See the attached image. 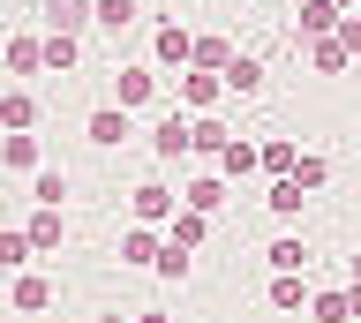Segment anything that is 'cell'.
Segmentation results:
<instances>
[{"label":"cell","instance_id":"cell-1","mask_svg":"<svg viewBox=\"0 0 361 323\" xmlns=\"http://www.w3.org/2000/svg\"><path fill=\"white\" fill-rule=\"evenodd\" d=\"M151 151H158V158H180V151H196V128H188L180 113H166V120L151 128Z\"/></svg>","mask_w":361,"mask_h":323},{"label":"cell","instance_id":"cell-2","mask_svg":"<svg viewBox=\"0 0 361 323\" xmlns=\"http://www.w3.org/2000/svg\"><path fill=\"white\" fill-rule=\"evenodd\" d=\"M166 210H173V188H158V181H143V188H135V226H158Z\"/></svg>","mask_w":361,"mask_h":323},{"label":"cell","instance_id":"cell-3","mask_svg":"<svg viewBox=\"0 0 361 323\" xmlns=\"http://www.w3.org/2000/svg\"><path fill=\"white\" fill-rule=\"evenodd\" d=\"M90 15H98L90 0H45V23H53V30H83Z\"/></svg>","mask_w":361,"mask_h":323},{"label":"cell","instance_id":"cell-4","mask_svg":"<svg viewBox=\"0 0 361 323\" xmlns=\"http://www.w3.org/2000/svg\"><path fill=\"white\" fill-rule=\"evenodd\" d=\"M226 91L256 98V91H264V61H248V53H233V68H226Z\"/></svg>","mask_w":361,"mask_h":323},{"label":"cell","instance_id":"cell-5","mask_svg":"<svg viewBox=\"0 0 361 323\" xmlns=\"http://www.w3.org/2000/svg\"><path fill=\"white\" fill-rule=\"evenodd\" d=\"M121 136H128V106H121V113H113V106H106V113H90V143H98V151H113Z\"/></svg>","mask_w":361,"mask_h":323},{"label":"cell","instance_id":"cell-6","mask_svg":"<svg viewBox=\"0 0 361 323\" xmlns=\"http://www.w3.org/2000/svg\"><path fill=\"white\" fill-rule=\"evenodd\" d=\"M301 30H309V38H331L338 30V0H309V8H301Z\"/></svg>","mask_w":361,"mask_h":323},{"label":"cell","instance_id":"cell-7","mask_svg":"<svg viewBox=\"0 0 361 323\" xmlns=\"http://www.w3.org/2000/svg\"><path fill=\"white\" fill-rule=\"evenodd\" d=\"M121 255H128V263H158L166 248H158V233H151V226H128V241H121Z\"/></svg>","mask_w":361,"mask_h":323},{"label":"cell","instance_id":"cell-8","mask_svg":"<svg viewBox=\"0 0 361 323\" xmlns=\"http://www.w3.org/2000/svg\"><path fill=\"white\" fill-rule=\"evenodd\" d=\"M219 91H226V75H211V68H203V75H180V98H188V106H211Z\"/></svg>","mask_w":361,"mask_h":323},{"label":"cell","instance_id":"cell-9","mask_svg":"<svg viewBox=\"0 0 361 323\" xmlns=\"http://www.w3.org/2000/svg\"><path fill=\"white\" fill-rule=\"evenodd\" d=\"M301 196H309V188L293 181V173H279V181H271V210H279V218H293V210H301Z\"/></svg>","mask_w":361,"mask_h":323},{"label":"cell","instance_id":"cell-10","mask_svg":"<svg viewBox=\"0 0 361 323\" xmlns=\"http://www.w3.org/2000/svg\"><path fill=\"white\" fill-rule=\"evenodd\" d=\"M316 323H354V286L346 293H316Z\"/></svg>","mask_w":361,"mask_h":323},{"label":"cell","instance_id":"cell-11","mask_svg":"<svg viewBox=\"0 0 361 323\" xmlns=\"http://www.w3.org/2000/svg\"><path fill=\"white\" fill-rule=\"evenodd\" d=\"M151 91H158V75H151V68H121V106H143Z\"/></svg>","mask_w":361,"mask_h":323},{"label":"cell","instance_id":"cell-12","mask_svg":"<svg viewBox=\"0 0 361 323\" xmlns=\"http://www.w3.org/2000/svg\"><path fill=\"white\" fill-rule=\"evenodd\" d=\"M8 68H16V75H38L45 68V46H38V38H16V46H8Z\"/></svg>","mask_w":361,"mask_h":323},{"label":"cell","instance_id":"cell-13","mask_svg":"<svg viewBox=\"0 0 361 323\" xmlns=\"http://www.w3.org/2000/svg\"><path fill=\"white\" fill-rule=\"evenodd\" d=\"M219 203H226V181H219V173L188 181V210H219Z\"/></svg>","mask_w":361,"mask_h":323},{"label":"cell","instance_id":"cell-14","mask_svg":"<svg viewBox=\"0 0 361 323\" xmlns=\"http://www.w3.org/2000/svg\"><path fill=\"white\" fill-rule=\"evenodd\" d=\"M158 61L173 68V61H196V38L188 30H158Z\"/></svg>","mask_w":361,"mask_h":323},{"label":"cell","instance_id":"cell-15","mask_svg":"<svg viewBox=\"0 0 361 323\" xmlns=\"http://www.w3.org/2000/svg\"><path fill=\"white\" fill-rule=\"evenodd\" d=\"M196 68H211V75H226V68H233V53H226V38H196Z\"/></svg>","mask_w":361,"mask_h":323},{"label":"cell","instance_id":"cell-16","mask_svg":"<svg viewBox=\"0 0 361 323\" xmlns=\"http://www.w3.org/2000/svg\"><path fill=\"white\" fill-rule=\"evenodd\" d=\"M45 68H75V30H53L45 38Z\"/></svg>","mask_w":361,"mask_h":323},{"label":"cell","instance_id":"cell-17","mask_svg":"<svg viewBox=\"0 0 361 323\" xmlns=\"http://www.w3.org/2000/svg\"><path fill=\"white\" fill-rule=\"evenodd\" d=\"M53 241H61V210L45 203L38 218H30V248H53Z\"/></svg>","mask_w":361,"mask_h":323},{"label":"cell","instance_id":"cell-18","mask_svg":"<svg viewBox=\"0 0 361 323\" xmlns=\"http://www.w3.org/2000/svg\"><path fill=\"white\" fill-rule=\"evenodd\" d=\"M226 173H256V165H264V151H256V143H226Z\"/></svg>","mask_w":361,"mask_h":323},{"label":"cell","instance_id":"cell-19","mask_svg":"<svg viewBox=\"0 0 361 323\" xmlns=\"http://www.w3.org/2000/svg\"><path fill=\"white\" fill-rule=\"evenodd\" d=\"M30 113H38L30 91H8V98H0V120H8V128H30Z\"/></svg>","mask_w":361,"mask_h":323},{"label":"cell","instance_id":"cell-20","mask_svg":"<svg viewBox=\"0 0 361 323\" xmlns=\"http://www.w3.org/2000/svg\"><path fill=\"white\" fill-rule=\"evenodd\" d=\"M16 263H30V233H0V271H16Z\"/></svg>","mask_w":361,"mask_h":323},{"label":"cell","instance_id":"cell-21","mask_svg":"<svg viewBox=\"0 0 361 323\" xmlns=\"http://www.w3.org/2000/svg\"><path fill=\"white\" fill-rule=\"evenodd\" d=\"M98 23H106V30H128L135 23V0H98Z\"/></svg>","mask_w":361,"mask_h":323},{"label":"cell","instance_id":"cell-22","mask_svg":"<svg viewBox=\"0 0 361 323\" xmlns=\"http://www.w3.org/2000/svg\"><path fill=\"white\" fill-rule=\"evenodd\" d=\"M203 218H211V210H180V218H173V241H180V248H196V241H203Z\"/></svg>","mask_w":361,"mask_h":323},{"label":"cell","instance_id":"cell-23","mask_svg":"<svg viewBox=\"0 0 361 323\" xmlns=\"http://www.w3.org/2000/svg\"><path fill=\"white\" fill-rule=\"evenodd\" d=\"M196 151H203V158H226V128H219V120H196Z\"/></svg>","mask_w":361,"mask_h":323},{"label":"cell","instance_id":"cell-24","mask_svg":"<svg viewBox=\"0 0 361 323\" xmlns=\"http://www.w3.org/2000/svg\"><path fill=\"white\" fill-rule=\"evenodd\" d=\"M0 158H8V165H38V143H30V136H8V143H0Z\"/></svg>","mask_w":361,"mask_h":323},{"label":"cell","instance_id":"cell-25","mask_svg":"<svg viewBox=\"0 0 361 323\" xmlns=\"http://www.w3.org/2000/svg\"><path fill=\"white\" fill-rule=\"evenodd\" d=\"M30 196H38V203H53V210H61V196H68V181H61V173H38V181H30Z\"/></svg>","mask_w":361,"mask_h":323},{"label":"cell","instance_id":"cell-26","mask_svg":"<svg viewBox=\"0 0 361 323\" xmlns=\"http://www.w3.org/2000/svg\"><path fill=\"white\" fill-rule=\"evenodd\" d=\"M45 300H53V286H45V278H23V286H16V308H45Z\"/></svg>","mask_w":361,"mask_h":323},{"label":"cell","instance_id":"cell-27","mask_svg":"<svg viewBox=\"0 0 361 323\" xmlns=\"http://www.w3.org/2000/svg\"><path fill=\"white\" fill-rule=\"evenodd\" d=\"M316 68H346V38H316Z\"/></svg>","mask_w":361,"mask_h":323},{"label":"cell","instance_id":"cell-28","mask_svg":"<svg viewBox=\"0 0 361 323\" xmlns=\"http://www.w3.org/2000/svg\"><path fill=\"white\" fill-rule=\"evenodd\" d=\"M271 263H279V271H301V263H309V248H301V241H279V248H271Z\"/></svg>","mask_w":361,"mask_h":323},{"label":"cell","instance_id":"cell-29","mask_svg":"<svg viewBox=\"0 0 361 323\" xmlns=\"http://www.w3.org/2000/svg\"><path fill=\"white\" fill-rule=\"evenodd\" d=\"M271 300H279V308H301V278H293V271H279V286H271Z\"/></svg>","mask_w":361,"mask_h":323},{"label":"cell","instance_id":"cell-30","mask_svg":"<svg viewBox=\"0 0 361 323\" xmlns=\"http://www.w3.org/2000/svg\"><path fill=\"white\" fill-rule=\"evenodd\" d=\"M264 165H271V173H293L301 158H293V143H264Z\"/></svg>","mask_w":361,"mask_h":323},{"label":"cell","instance_id":"cell-31","mask_svg":"<svg viewBox=\"0 0 361 323\" xmlns=\"http://www.w3.org/2000/svg\"><path fill=\"white\" fill-rule=\"evenodd\" d=\"M354 286H361V255H354Z\"/></svg>","mask_w":361,"mask_h":323},{"label":"cell","instance_id":"cell-32","mask_svg":"<svg viewBox=\"0 0 361 323\" xmlns=\"http://www.w3.org/2000/svg\"><path fill=\"white\" fill-rule=\"evenodd\" d=\"M143 323H166V316H143Z\"/></svg>","mask_w":361,"mask_h":323}]
</instances>
